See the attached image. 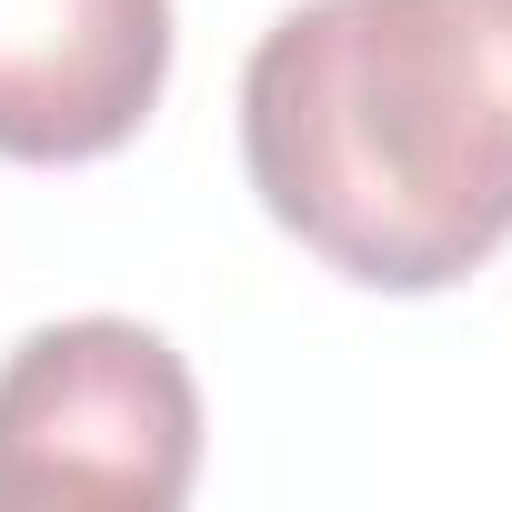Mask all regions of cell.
Returning a JSON list of instances; mask_svg holds the SVG:
<instances>
[{
    "mask_svg": "<svg viewBox=\"0 0 512 512\" xmlns=\"http://www.w3.org/2000/svg\"><path fill=\"white\" fill-rule=\"evenodd\" d=\"M262 211L362 292H452L512 241V0H302L241 71Z\"/></svg>",
    "mask_w": 512,
    "mask_h": 512,
    "instance_id": "cell-1",
    "label": "cell"
},
{
    "mask_svg": "<svg viewBox=\"0 0 512 512\" xmlns=\"http://www.w3.org/2000/svg\"><path fill=\"white\" fill-rule=\"evenodd\" d=\"M201 472V392L141 322H51L0 362V512H171Z\"/></svg>",
    "mask_w": 512,
    "mask_h": 512,
    "instance_id": "cell-2",
    "label": "cell"
},
{
    "mask_svg": "<svg viewBox=\"0 0 512 512\" xmlns=\"http://www.w3.org/2000/svg\"><path fill=\"white\" fill-rule=\"evenodd\" d=\"M171 81V0H0V161H101Z\"/></svg>",
    "mask_w": 512,
    "mask_h": 512,
    "instance_id": "cell-3",
    "label": "cell"
}]
</instances>
